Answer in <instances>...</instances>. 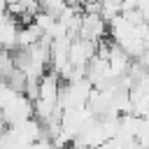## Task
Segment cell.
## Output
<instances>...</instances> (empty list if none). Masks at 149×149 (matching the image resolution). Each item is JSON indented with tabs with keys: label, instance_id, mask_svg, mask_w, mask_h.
Listing matches in <instances>:
<instances>
[{
	"label": "cell",
	"instance_id": "obj_1",
	"mask_svg": "<svg viewBox=\"0 0 149 149\" xmlns=\"http://www.w3.org/2000/svg\"><path fill=\"white\" fill-rule=\"evenodd\" d=\"M79 37L91 40V42H102V40L109 37V26L98 12H84L81 26H79Z\"/></svg>",
	"mask_w": 149,
	"mask_h": 149
},
{
	"label": "cell",
	"instance_id": "obj_3",
	"mask_svg": "<svg viewBox=\"0 0 149 149\" xmlns=\"http://www.w3.org/2000/svg\"><path fill=\"white\" fill-rule=\"evenodd\" d=\"M5 81L16 91V93H26V86H28V77H26V72L23 70H19V68H14L7 77H5Z\"/></svg>",
	"mask_w": 149,
	"mask_h": 149
},
{
	"label": "cell",
	"instance_id": "obj_4",
	"mask_svg": "<svg viewBox=\"0 0 149 149\" xmlns=\"http://www.w3.org/2000/svg\"><path fill=\"white\" fill-rule=\"evenodd\" d=\"M7 130H9V126H7V121H5V116H2V112H0V140L5 137Z\"/></svg>",
	"mask_w": 149,
	"mask_h": 149
},
{
	"label": "cell",
	"instance_id": "obj_2",
	"mask_svg": "<svg viewBox=\"0 0 149 149\" xmlns=\"http://www.w3.org/2000/svg\"><path fill=\"white\" fill-rule=\"evenodd\" d=\"M21 21L14 19L9 12L0 19V49L5 51H14L19 47V30H21Z\"/></svg>",
	"mask_w": 149,
	"mask_h": 149
},
{
	"label": "cell",
	"instance_id": "obj_6",
	"mask_svg": "<svg viewBox=\"0 0 149 149\" xmlns=\"http://www.w3.org/2000/svg\"><path fill=\"white\" fill-rule=\"evenodd\" d=\"M2 2H5L7 7H9V5H14V2H19V0H2Z\"/></svg>",
	"mask_w": 149,
	"mask_h": 149
},
{
	"label": "cell",
	"instance_id": "obj_5",
	"mask_svg": "<svg viewBox=\"0 0 149 149\" xmlns=\"http://www.w3.org/2000/svg\"><path fill=\"white\" fill-rule=\"evenodd\" d=\"M5 14H7V5H5V2H2V0H0V19H2V16H5Z\"/></svg>",
	"mask_w": 149,
	"mask_h": 149
}]
</instances>
